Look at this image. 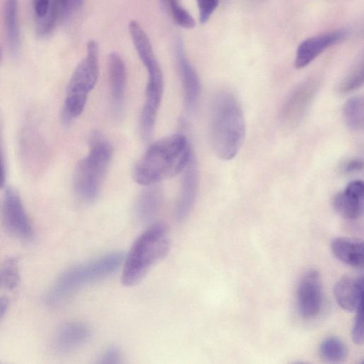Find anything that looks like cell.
I'll list each match as a JSON object with an SVG mask.
<instances>
[{
	"instance_id": "29",
	"label": "cell",
	"mask_w": 364,
	"mask_h": 364,
	"mask_svg": "<svg viewBox=\"0 0 364 364\" xmlns=\"http://www.w3.org/2000/svg\"><path fill=\"white\" fill-rule=\"evenodd\" d=\"M363 167V161L355 159L345 162L342 166V170L344 173H355L361 171Z\"/></svg>"
},
{
	"instance_id": "28",
	"label": "cell",
	"mask_w": 364,
	"mask_h": 364,
	"mask_svg": "<svg viewBox=\"0 0 364 364\" xmlns=\"http://www.w3.org/2000/svg\"><path fill=\"white\" fill-rule=\"evenodd\" d=\"M50 0H33V9L38 18H43L48 11Z\"/></svg>"
},
{
	"instance_id": "23",
	"label": "cell",
	"mask_w": 364,
	"mask_h": 364,
	"mask_svg": "<svg viewBox=\"0 0 364 364\" xmlns=\"http://www.w3.org/2000/svg\"><path fill=\"white\" fill-rule=\"evenodd\" d=\"M363 84V62H358L340 82L338 90L342 95L351 93Z\"/></svg>"
},
{
	"instance_id": "10",
	"label": "cell",
	"mask_w": 364,
	"mask_h": 364,
	"mask_svg": "<svg viewBox=\"0 0 364 364\" xmlns=\"http://www.w3.org/2000/svg\"><path fill=\"white\" fill-rule=\"evenodd\" d=\"M174 53L181 80L183 101L187 109H193L200 97V82L198 75L188 59L184 44L180 38L174 43Z\"/></svg>"
},
{
	"instance_id": "17",
	"label": "cell",
	"mask_w": 364,
	"mask_h": 364,
	"mask_svg": "<svg viewBox=\"0 0 364 364\" xmlns=\"http://www.w3.org/2000/svg\"><path fill=\"white\" fill-rule=\"evenodd\" d=\"M146 186L140 193L135 205L136 215L142 222L149 221L158 214L164 198L161 189L156 184Z\"/></svg>"
},
{
	"instance_id": "25",
	"label": "cell",
	"mask_w": 364,
	"mask_h": 364,
	"mask_svg": "<svg viewBox=\"0 0 364 364\" xmlns=\"http://www.w3.org/2000/svg\"><path fill=\"white\" fill-rule=\"evenodd\" d=\"M196 2L200 22L205 23L218 7L219 0H196Z\"/></svg>"
},
{
	"instance_id": "19",
	"label": "cell",
	"mask_w": 364,
	"mask_h": 364,
	"mask_svg": "<svg viewBox=\"0 0 364 364\" xmlns=\"http://www.w3.org/2000/svg\"><path fill=\"white\" fill-rule=\"evenodd\" d=\"M4 23L11 52L17 53L20 46L19 29L17 19V0H6Z\"/></svg>"
},
{
	"instance_id": "27",
	"label": "cell",
	"mask_w": 364,
	"mask_h": 364,
	"mask_svg": "<svg viewBox=\"0 0 364 364\" xmlns=\"http://www.w3.org/2000/svg\"><path fill=\"white\" fill-rule=\"evenodd\" d=\"M122 353L116 346L107 347L100 354L98 363L102 364H117L121 363Z\"/></svg>"
},
{
	"instance_id": "15",
	"label": "cell",
	"mask_w": 364,
	"mask_h": 364,
	"mask_svg": "<svg viewBox=\"0 0 364 364\" xmlns=\"http://www.w3.org/2000/svg\"><path fill=\"white\" fill-rule=\"evenodd\" d=\"M90 336V328L84 323L68 322L56 331L53 340V349L60 354L71 353L86 343Z\"/></svg>"
},
{
	"instance_id": "24",
	"label": "cell",
	"mask_w": 364,
	"mask_h": 364,
	"mask_svg": "<svg viewBox=\"0 0 364 364\" xmlns=\"http://www.w3.org/2000/svg\"><path fill=\"white\" fill-rule=\"evenodd\" d=\"M1 284L12 289L17 286L19 282V273L14 261L7 262L0 272Z\"/></svg>"
},
{
	"instance_id": "30",
	"label": "cell",
	"mask_w": 364,
	"mask_h": 364,
	"mask_svg": "<svg viewBox=\"0 0 364 364\" xmlns=\"http://www.w3.org/2000/svg\"><path fill=\"white\" fill-rule=\"evenodd\" d=\"M6 171L5 164L1 145V132L0 126V189L3 188L5 184Z\"/></svg>"
},
{
	"instance_id": "8",
	"label": "cell",
	"mask_w": 364,
	"mask_h": 364,
	"mask_svg": "<svg viewBox=\"0 0 364 364\" xmlns=\"http://www.w3.org/2000/svg\"><path fill=\"white\" fill-rule=\"evenodd\" d=\"M318 88V82L308 80L299 85L287 97L280 113L282 123L294 127L306 115Z\"/></svg>"
},
{
	"instance_id": "13",
	"label": "cell",
	"mask_w": 364,
	"mask_h": 364,
	"mask_svg": "<svg viewBox=\"0 0 364 364\" xmlns=\"http://www.w3.org/2000/svg\"><path fill=\"white\" fill-rule=\"evenodd\" d=\"M364 184L360 180L350 181L342 192L336 194L333 205L342 217L354 220L363 212Z\"/></svg>"
},
{
	"instance_id": "31",
	"label": "cell",
	"mask_w": 364,
	"mask_h": 364,
	"mask_svg": "<svg viewBox=\"0 0 364 364\" xmlns=\"http://www.w3.org/2000/svg\"><path fill=\"white\" fill-rule=\"evenodd\" d=\"M9 304V301L6 297H0V319L6 312Z\"/></svg>"
},
{
	"instance_id": "6",
	"label": "cell",
	"mask_w": 364,
	"mask_h": 364,
	"mask_svg": "<svg viewBox=\"0 0 364 364\" xmlns=\"http://www.w3.org/2000/svg\"><path fill=\"white\" fill-rule=\"evenodd\" d=\"M99 48L95 41L87 43L86 55L75 68L66 90L62 109V120L69 124L83 112L89 92L99 76Z\"/></svg>"
},
{
	"instance_id": "14",
	"label": "cell",
	"mask_w": 364,
	"mask_h": 364,
	"mask_svg": "<svg viewBox=\"0 0 364 364\" xmlns=\"http://www.w3.org/2000/svg\"><path fill=\"white\" fill-rule=\"evenodd\" d=\"M108 79L112 110L115 116H119L124 106L127 72L123 59L116 52L108 56Z\"/></svg>"
},
{
	"instance_id": "16",
	"label": "cell",
	"mask_w": 364,
	"mask_h": 364,
	"mask_svg": "<svg viewBox=\"0 0 364 364\" xmlns=\"http://www.w3.org/2000/svg\"><path fill=\"white\" fill-rule=\"evenodd\" d=\"M333 294L342 309L348 311H356L363 305V277L341 278L334 285Z\"/></svg>"
},
{
	"instance_id": "2",
	"label": "cell",
	"mask_w": 364,
	"mask_h": 364,
	"mask_svg": "<svg viewBox=\"0 0 364 364\" xmlns=\"http://www.w3.org/2000/svg\"><path fill=\"white\" fill-rule=\"evenodd\" d=\"M245 136V122L237 98L230 91L219 92L213 100L210 117V138L215 154L224 161L233 159Z\"/></svg>"
},
{
	"instance_id": "1",
	"label": "cell",
	"mask_w": 364,
	"mask_h": 364,
	"mask_svg": "<svg viewBox=\"0 0 364 364\" xmlns=\"http://www.w3.org/2000/svg\"><path fill=\"white\" fill-rule=\"evenodd\" d=\"M189 142L182 134H175L151 144L134 169V178L144 186L182 173L193 156Z\"/></svg>"
},
{
	"instance_id": "32",
	"label": "cell",
	"mask_w": 364,
	"mask_h": 364,
	"mask_svg": "<svg viewBox=\"0 0 364 364\" xmlns=\"http://www.w3.org/2000/svg\"><path fill=\"white\" fill-rule=\"evenodd\" d=\"M82 2L83 0H68L70 12L79 9L82 6Z\"/></svg>"
},
{
	"instance_id": "18",
	"label": "cell",
	"mask_w": 364,
	"mask_h": 364,
	"mask_svg": "<svg viewBox=\"0 0 364 364\" xmlns=\"http://www.w3.org/2000/svg\"><path fill=\"white\" fill-rule=\"evenodd\" d=\"M331 248L334 256L341 262L352 267H363L362 241L348 237H337L332 241Z\"/></svg>"
},
{
	"instance_id": "3",
	"label": "cell",
	"mask_w": 364,
	"mask_h": 364,
	"mask_svg": "<svg viewBox=\"0 0 364 364\" xmlns=\"http://www.w3.org/2000/svg\"><path fill=\"white\" fill-rule=\"evenodd\" d=\"M170 246V233L165 224L157 223L147 228L124 257L122 284L127 287L138 284L152 267L166 257Z\"/></svg>"
},
{
	"instance_id": "9",
	"label": "cell",
	"mask_w": 364,
	"mask_h": 364,
	"mask_svg": "<svg viewBox=\"0 0 364 364\" xmlns=\"http://www.w3.org/2000/svg\"><path fill=\"white\" fill-rule=\"evenodd\" d=\"M299 314L306 318L316 316L322 303L321 283L319 274L314 269L306 272L299 279L296 289Z\"/></svg>"
},
{
	"instance_id": "26",
	"label": "cell",
	"mask_w": 364,
	"mask_h": 364,
	"mask_svg": "<svg viewBox=\"0 0 364 364\" xmlns=\"http://www.w3.org/2000/svg\"><path fill=\"white\" fill-rule=\"evenodd\" d=\"M356 315L353 321L351 336L356 344L360 345L363 343V305L359 306L355 311Z\"/></svg>"
},
{
	"instance_id": "5",
	"label": "cell",
	"mask_w": 364,
	"mask_h": 364,
	"mask_svg": "<svg viewBox=\"0 0 364 364\" xmlns=\"http://www.w3.org/2000/svg\"><path fill=\"white\" fill-rule=\"evenodd\" d=\"M112 156L110 143L94 131L89 139V152L77 162L74 171V190L82 201L93 202L98 197Z\"/></svg>"
},
{
	"instance_id": "21",
	"label": "cell",
	"mask_w": 364,
	"mask_h": 364,
	"mask_svg": "<svg viewBox=\"0 0 364 364\" xmlns=\"http://www.w3.org/2000/svg\"><path fill=\"white\" fill-rule=\"evenodd\" d=\"M319 352L323 359L331 363L341 362L347 355L345 345L336 337L324 339L319 346Z\"/></svg>"
},
{
	"instance_id": "12",
	"label": "cell",
	"mask_w": 364,
	"mask_h": 364,
	"mask_svg": "<svg viewBox=\"0 0 364 364\" xmlns=\"http://www.w3.org/2000/svg\"><path fill=\"white\" fill-rule=\"evenodd\" d=\"M182 173L181 189L175 206V218L178 222H182L188 217L196 200L199 177L194 156Z\"/></svg>"
},
{
	"instance_id": "22",
	"label": "cell",
	"mask_w": 364,
	"mask_h": 364,
	"mask_svg": "<svg viewBox=\"0 0 364 364\" xmlns=\"http://www.w3.org/2000/svg\"><path fill=\"white\" fill-rule=\"evenodd\" d=\"M168 11L174 22L183 28H193L196 21L191 14L183 8L179 0H161Z\"/></svg>"
},
{
	"instance_id": "34",
	"label": "cell",
	"mask_w": 364,
	"mask_h": 364,
	"mask_svg": "<svg viewBox=\"0 0 364 364\" xmlns=\"http://www.w3.org/2000/svg\"><path fill=\"white\" fill-rule=\"evenodd\" d=\"M0 56H1V54H0Z\"/></svg>"
},
{
	"instance_id": "4",
	"label": "cell",
	"mask_w": 364,
	"mask_h": 364,
	"mask_svg": "<svg viewBox=\"0 0 364 364\" xmlns=\"http://www.w3.org/2000/svg\"><path fill=\"white\" fill-rule=\"evenodd\" d=\"M124 257L120 252H112L68 269L48 292L47 304L58 306L81 288L109 277L121 266Z\"/></svg>"
},
{
	"instance_id": "33",
	"label": "cell",
	"mask_w": 364,
	"mask_h": 364,
	"mask_svg": "<svg viewBox=\"0 0 364 364\" xmlns=\"http://www.w3.org/2000/svg\"><path fill=\"white\" fill-rule=\"evenodd\" d=\"M1 284V275H0V285Z\"/></svg>"
},
{
	"instance_id": "7",
	"label": "cell",
	"mask_w": 364,
	"mask_h": 364,
	"mask_svg": "<svg viewBox=\"0 0 364 364\" xmlns=\"http://www.w3.org/2000/svg\"><path fill=\"white\" fill-rule=\"evenodd\" d=\"M1 215L7 230L22 240H31L33 230L18 192L8 188L4 192L1 204Z\"/></svg>"
},
{
	"instance_id": "20",
	"label": "cell",
	"mask_w": 364,
	"mask_h": 364,
	"mask_svg": "<svg viewBox=\"0 0 364 364\" xmlns=\"http://www.w3.org/2000/svg\"><path fill=\"white\" fill-rule=\"evenodd\" d=\"M343 117L346 126L353 131L363 129L364 124V102L360 96L348 99L343 108Z\"/></svg>"
},
{
	"instance_id": "11",
	"label": "cell",
	"mask_w": 364,
	"mask_h": 364,
	"mask_svg": "<svg viewBox=\"0 0 364 364\" xmlns=\"http://www.w3.org/2000/svg\"><path fill=\"white\" fill-rule=\"evenodd\" d=\"M348 35L346 29H338L309 38L299 46L294 60L297 69L303 68L311 63L328 48L335 45Z\"/></svg>"
}]
</instances>
